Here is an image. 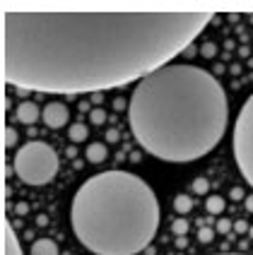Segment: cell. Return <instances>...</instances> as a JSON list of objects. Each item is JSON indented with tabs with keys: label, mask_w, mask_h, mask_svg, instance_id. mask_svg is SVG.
<instances>
[{
	"label": "cell",
	"mask_w": 253,
	"mask_h": 255,
	"mask_svg": "<svg viewBox=\"0 0 253 255\" xmlns=\"http://www.w3.org/2000/svg\"><path fill=\"white\" fill-rule=\"evenodd\" d=\"M171 231H174L176 236H183V234L188 231V222H186V219H181V217H179V219H176V222L171 224Z\"/></svg>",
	"instance_id": "5bb4252c"
},
{
	"label": "cell",
	"mask_w": 253,
	"mask_h": 255,
	"mask_svg": "<svg viewBox=\"0 0 253 255\" xmlns=\"http://www.w3.org/2000/svg\"><path fill=\"white\" fill-rule=\"evenodd\" d=\"M174 210L179 214H186L193 210V200L188 198V195H179V198H174Z\"/></svg>",
	"instance_id": "7c38bea8"
},
{
	"label": "cell",
	"mask_w": 253,
	"mask_h": 255,
	"mask_svg": "<svg viewBox=\"0 0 253 255\" xmlns=\"http://www.w3.org/2000/svg\"><path fill=\"white\" fill-rule=\"evenodd\" d=\"M222 255H239V253H222Z\"/></svg>",
	"instance_id": "f1b7e54d"
},
{
	"label": "cell",
	"mask_w": 253,
	"mask_h": 255,
	"mask_svg": "<svg viewBox=\"0 0 253 255\" xmlns=\"http://www.w3.org/2000/svg\"><path fill=\"white\" fill-rule=\"evenodd\" d=\"M208 212L210 214H220L222 210H225V198H220V195H212V198H208Z\"/></svg>",
	"instance_id": "4fadbf2b"
},
{
	"label": "cell",
	"mask_w": 253,
	"mask_h": 255,
	"mask_svg": "<svg viewBox=\"0 0 253 255\" xmlns=\"http://www.w3.org/2000/svg\"><path fill=\"white\" fill-rule=\"evenodd\" d=\"M246 210H249V212H253V195H249V198H246Z\"/></svg>",
	"instance_id": "484cf974"
},
{
	"label": "cell",
	"mask_w": 253,
	"mask_h": 255,
	"mask_svg": "<svg viewBox=\"0 0 253 255\" xmlns=\"http://www.w3.org/2000/svg\"><path fill=\"white\" fill-rule=\"evenodd\" d=\"M212 17L183 10H10L2 14V75L22 92L101 94L164 68Z\"/></svg>",
	"instance_id": "6da1fadb"
},
{
	"label": "cell",
	"mask_w": 253,
	"mask_h": 255,
	"mask_svg": "<svg viewBox=\"0 0 253 255\" xmlns=\"http://www.w3.org/2000/svg\"><path fill=\"white\" fill-rule=\"evenodd\" d=\"M229 195H232V198H234V200H241V198H246L241 188H232V193H229Z\"/></svg>",
	"instance_id": "7402d4cb"
},
{
	"label": "cell",
	"mask_w": 253,
	"mask_h": 255,
	"mask_svg": "<svg viewBox=\"0 0 253 255\" xmlns=\"http://www.w3.org/2000/svg\"><path fill=\"white\" fill-rule=\"evenodd\" d=\"M39 106L34 104V101H22L19 106H17V121L19 123H24V126H31V123H36L39 121Z\"/></svg>",
	"instance_id": "52a82bcc"
},
{
	"label": "cell",
	"mask_w": 253,
	"mask_h": 255,
	"mask_svg": "<svg viewBox=\"0 0 253 255\" xmlns=\"http://www.w3.org/2000/svg\"><path fill=\"white\" fill-rule=\"evenodd\" d=\"M106 156H109V152H106V147H104L101 142H92V144L87 147V159H89L92 164L106 161Z\"/></svg>",
	"instance_id": "9c48e42d"
},
{
	"label": "cell",
	"mask_w": 253,
	"mask_h": 255,
	"mask_svg": "<svg viewBox=\"0 0 253 255\" xmlns=\"http://www.w3.org/2000/svg\"><path fill=\"white\" fill-rule=\"evenodd\" d=\"M217 231H220V234H229V231H232V222H229V219H220V222H217Z\"/></svg>",
	"instance_id": "ffe728a7"
},
{
	"label": "cell",
	"mask_w": 253,
	"mask_h": 255,
	"mask_svg": "<svg viewBox=\"0 0 253 255\" xmlns=\"http://www.w3.org/2000/svg\"><path fill=\"white\" fill-rule=\"evenodd\" d=\"M68 137L72 142H84L87 140V126L84 123H72L70 130H68Z\"/></svg>",
	"instance_id": "8fae6325"
},
{
	"label": "cell",
	"mask_w": 253,
	"mask_h": 255,
	"mask_svg": "<svg viewBox=\"0 0 253 255\" xmlns=\"http://www.w3.org/2000/svg\"><path fill=\"white\" fill-rule=\"evenodd\" d=\"M200 53L205 58H215V53H217V43H212V41H208V43H203V48H200Z\"/></svg>",
	"instance_id": "ac0fdd59"
},
{
	"label": "cell",
	"mask_w": 253,
	"mask_h": 255,
	"mask_svg": "<svg viewBox=\"0 0 253 255\" xmlns=\"http://www.w3.org/2000/svg\"><path fill=\"white\" fill-rule=\"evenodd\" d=\"M27 210H29V207H27V205H24V202H19V205H17V214H24V212H27Z\"/></svg>",
	"instance_id": "d4e9b609"
},
{
	"label": "cell",
	"mask_w": 253,
	"mask_h": 255,
	"mask_svg": "<svg viewBox=\"0 0 253 255\" xmlns=\"http://www.w3.org/2000/svg\"><path fill=\"white\" fill-rule=\"evenodd\" d=\"M198 239H200V243H210L212 239H215V231L208 227H203L200 231H198Z\"/></svg>",
	"instance_id": "e0dca14e"
},
{
	"label": "cell",
	"mask_w": 253,
	"mask_h": 255,
	"mask_svg": "<svg viewBox=\"0 0 253 255\" xmlns=\"http://www.w3.org/2000/svg\"><path fill=\"white\" fill-rule=\"evenodd\" d=\"M234 159L241 176L253 188V94L244 101L239 118L234 123V140H232Z\"/></svg>",
	"instance_id": "5b68a950"
},
{
	"label": "cell",
	"mask_w": 253,
	"mask_h": 255,
	"mask_svg": "<svg viewBox=\"0 0 253 255\" xmlns=\"http://www.w3.org/2000/svg\"><path fill=\"white\" fill-rule=\"evenodd\" d=\"M5 255H22V248H19V241L12 234V229H5Z\"/></svg>",
	"instance_id": "30bf717a"
},
{
	"label": "cell",
	"mask_w": 253,
	"mask_h": 255,
	"mask_svg": "<svg viewBox=\"0 0 253 255\" xmlns=\"http://www.w3.org/2000/svg\"><path fill=\"white\" fill-rule=\"evenodd\" d=\"M31 255H58V246L51 239H39L31 246Z\"/></svg>",
	"instance_id": "ba28073f"
},
{
	"label": "cell",
	"mask_w": 253,
	"mask_h": 255,
	"mask_svg": "<svg viewBox=\"0 0 253 255\" xmlns=\"http://www.w3.org/2000/svg\"><path fill=\"white\" fill-rule=\"evenodd\" d=\"M70 224L89 253L138 255L159 229V200L150 183L128 171L87 178L70 205Z\"/></svg>",
	"instance_id": "3957f363"
},
{
	"label": "cell",
	"mask_w": 253,
	"mask_h": 255,
	"mask_svg": "<svg viewBox=\"0 0 253 255\" xmlns=\"http://www.w3.org/2000/svg\"><path fill=\"white\" fill-rule=\"evenodd\" d=\"M106 140H109V142H118V130H109V132H106Z\"/></svg>",
	"instance_id": "603a6c76"
},
{
	"label": "cell",
	"mask_w": 253,
	"mask_h": 255,
	"mask_svg": "<svg viewBox=\"0 0 253 255\" xmlns=\"http://www.w3.org/2000/svg\"><path fill=\"white\" fill-rule=\"evenodd\" d=\"M89 121H92L94 126H101V123L106 121V111H104V109H94V111L89 114Z\"/></svg>",
	"instance_id": "2e32d148"
},
{
	"label": "cell",
	"mask_w": 253,
	"mask_h": 255,
	"mask_svg": "<svg viewBox=\"0 0 253 255\" xmlns=\"http://www.w3.org/2000/svg\"><path fill=\"white\" fill-rule=\"evenodd\" d=\"M46 222H48V219H46V217H43V214H41V217H39V219H36V224H39V227H43V224H46Z\"/></svg>",
	"instance_id": "4316f807"
},
{
	"label": "cell",
	"mask_w": 253,
	"mask_h": 255,
	"mask_svg": "<svg viewBox=\"0 0 253 255\" xmlns=\"http://www.w3.org/2000/svg\"><path fill=\"white\" fill-rule=\"evenodd\" d=\"M249 234H251V239H253V227H249Z\"/></svg>",
	"instance_id": "83f0119b"
},
{
	"label": "cell",
	"mask_w": 253,
	"mask_h": 255,
	"mask_svg": "<svg viewBox=\"0 0 253 255\" xmlns=\"http://www.w3.org/2000/svg\"><path fill=\"white\" fill-rule=\"evenodd\" d=\"M17 144V132H14V128H7L5 130V147H14Z\"/></svg>",
	"instance_id": "d6986e66"
},
{
	"label": "cell",
	"mask_w": 253,
	"mask_h": 255,
	"mask_svg": "<svg viewBox=\"0 0 253 255\" xmlns=\"http://www.w3.org/2000/svg\"><path fill=\"white\" fill-rule=\"evenodd\" d=\"M14 173L27 185H46L58 173V154L51 144L31 140L14 154Z\"/></svg>",
	"instance_id": "277c9868"
},
{
	"label": "cell",
	"mask_w": 253,
	"mask_h": 255,
	"mask_svg": "<svg viewBox=\"0 0 253 255\" xmlns=\"http://www.w3.org/2000/svg\"><path fill=\"white\" fill-rule=\"evenodd\" d=\"M193 190H196V193H200V195H205V193L210 190L208 178H196V181H193Z\"/></svg>",
	"instance_id": "9a60e30c"
},
{
	"label": "cell",
	"mask_w": 253,
	"mask_h": 255,
	"mask_svg": "<svg viewBox=\"0 0 253 255\" xmlns=\"http://www.w3.org/2000/svg\"><path fill=\"white\" fill-rule=\"evenodd\" d=\"M133 137L147 154L186 164L212 152L225 137L229 101L212 72L171 63L142 77L128 104Z\"/></svg>",
	"instance_id": "7a4b0ae2"
},
{
	"label": "cell",
	"mask_w": 253,
	"mask_h": 255,
	"mask_svg": "<svg viewBox=\"0 0 253 255\" xmlns=\"http://www.w3.org/2000/svg\"><path fill=\"white\" fill-rule=\"evenodd\" d=\"M41 121L51 128V130H60V128L70 121V111H68V106H65V104H60V101H51V104H46V106H43Z\"/></svg>",
	"instance_id": "8992f818"
},
{
	"label": "cell",
	"mask_w": 253,
	"mask_h": 255,
	"mask_svg": "<svg viewBox=\"0 0 253 255\" xmlns=\"http://www.w3.org/2000/svg\"><path fill=\"white\" fill-rule=\"evenodd\" d=\"M123 106H126V101H123V99H116V101H113V109H116V111H121Z\"/></svg>",
	"instance_id": "cb8c5ba5"
},
{
	"label": "cell",
	"mask_w": 253,
	"mask_h": 255,
	"mask_svg": "<svg viewBox=\"0 0 253 255\" xmlns=\"http://www.w3.org/2000/svg\"><path fill=\"white\" fill-rule=\"evenodd\" d=\"M234 231H237V234H246V231H249V224H246V222H237V224H234Z\"/></svg>",
	"instance_id": "44dd1931"
}]
</instances>
